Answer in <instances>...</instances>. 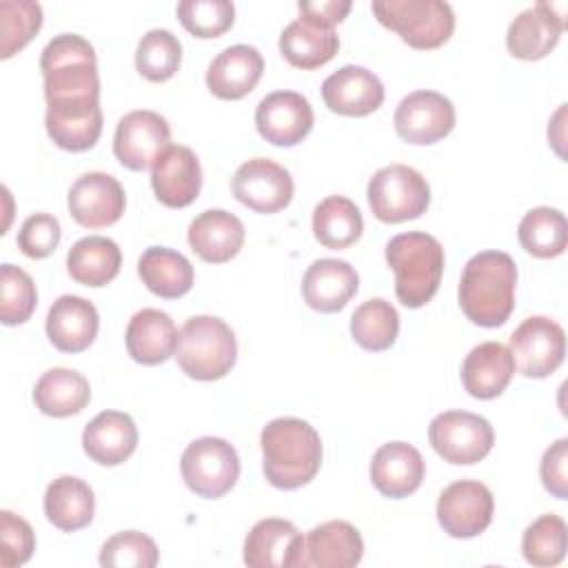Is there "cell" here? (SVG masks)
<instances>
[{
	"instance_id": "cell-1",
	"label": "cell",
	"mask_w": 568,
	"mask_h": 568,
	"mask_svg": "<svg viewBox=\"0 0 568 568\" xmlns=\"http://www.w3.org/2000/svg\"><path fill=\"white\" fill-rule=\"evenodd\" d=\"M49 138L64 151H87L102 133L95 49L78 33H60L40 55Z\"/></svg>"
},
{
	"instance_id": "cell-2",
	"label": "cell",
	"mask_w": 568,
	"mask_h": 568,
	"mask_svg": "<svg viewBox=\"0 0 568 568\" xmlns=\"http://www.w3.org/2000/svg\"><path fill=\"white\" fill-rule=\"evenodd\" d=\"M515 286L517 266L508 253H475L466 262L459 280V306L477 326H501L515 308Z\"/></svg>"
},
{
	"instance_id": "cell-3",
	"label": "cell",
	"mask_w": 568,
	"mask_h": 568,
	"mask_svg": "<svg viewBox=\"0 0 568 568\" xmlns=\"http://www.w3.org/2000/svg\"><path fill=\"white\" fill-rule=\"evenodd\" d=\"M262 468L271 486L295 490L308 484L322 464L317 430L297 417L271 419L260 435Z\"/></svg>"
},
{
	"instance_id": "cell-4",
	"label": "cell",
	"mask_w": 568,
	"mask_h": 568,
	"mask_svg": "<svg viewBox=\"0 0 568 568\" xmlns=\"http://www.w3.org/2000/svg\"><path fill=\"white\" fill-rule=\"evenodd\" d=\"M386 262L395 273V295L408 308L433 300L444 273V248L437 237L419 231L395 235L386 244Z\"/></svg>"
},
{
	"instance_id": "cell-5",
	"label": "cell",
	"mask_w": 568,
	"mask_h": 568,
	"mask_svg": "<svg viewBox=\"0 0 568 568\" xmlns=\"http://www.w3.org/2000/svg\"><path fill=\"white\" fill-rule=\"evenodd\" d=\"M173 357L189 377L213 382L233 368L237 359V342L224 320L195 315L180 328Z\"/></svg>"
},
{
	"instance_id": "cell-6",
	"label": "cell",
	"mask_w": 568,
	"mask_h": 568,
	"mask_svg": "<svg viewBox=\"0 0 568 568\" xmlns=\"http://www.w3.org/2000/svg\"><path fill=\"white\" fill-rule=\"evenodd\" d=\"M371 7L379 24L413 49H437L455 31L453 7L444 0H377Z\"/></svg>"
},
{
	"instance_id": "cell-7",
	"label": "cell",
	"mask_w": 568,
	"mask_h": 568,
	"mask_svg": "<svg viewBox=\"0 0 568 568\" xmlns=\"http://www.w3.org/2000/svg\"><path fill=\"white\" fill-rule=\"evenodd\" d=\"M366 197L373 215L379 222L397 224L426 213L430 186L417 169L406 164H388L373 173Z\"/></svg>"
},
{
	"instance_id": "cell-8",
	"label": "cell",
	"mask_w": 568,
	"mask_h": 568,
	"mask_svg": "<svg viewBox=\"0 0 568 568\" xmlns=\"http://www.w3.org/2000/svg\"><path fill=\"white\" fill-rule=\"evenodd\" d=\"M180 470L189 490L197 497L217 499L235 486L240 477V457L222 437H197L184 448Z\"/></svg>"
},
{
	"instance_id": "cell-9",
	"label": "cell",
	"mask_w": 568,
	"mask_h": 568,
	"mask_svg": "<svg viewBox=\"0 0 568 568\" xmlns=\"http://www.w3.org/2000/svg\"><path fill=\"white\" fill-rule=\"evenodd\" d=\"M428 442L444 462L470 466L484 459L495 442L493 426L486 417L468 410H444L428 426Z\"/></svg>"
},
{
	"instance_id": "cell-10",
	"label": "cell",
	"mask_w": 568,
	"mask_h": 568,
	"mask_svg": "<svg viewBox=\"0 0 568 568\" xmlns=\"http://www.w3.org/2000/svg\"><path fill=\"white\" fill-rule=\"evenodd\" d=\"M508 351L524 377H548L564 362L566 333L555 320L530 315L513 331Z\"/></svg>"
},
{
	"instance_id": "cell-11",
	"label": "cell",
	"mask_w": 568,
	"mask_h": 568,
	"mask_svg": "<svg viewBox=\"0 0 568 568\" xmlns=\"http://www.w3.org/2000/svg\"><path fill=\"white\" fill-rule=\"evenodd\" d=\"M493 493L475 479L448 484L437 499V521L455 539H470L484 532L493 521Z\"/></svg>"
},
{
	"instance_id": "cell-12",
	"label": "cell",
	"mask_w": 568,
	"mask_h": 568,
	"mask_svg": "<svg viewBox=\"0 0 568 568\" xmlns=\"http://www.w3.org/2000/svg\"><path fill=\"white\" fill-rule=\"evenodd\" d=\"M171 126L155 111L138 109L120 118L113 135L118 162L131 171H144L171 146Z\"/></svg>"
},
{
	"instance_id": "cell-13",
	"label": "cell",
	"mask_w": 568,
	"mask_h": 568,
	"mask_svg": "<svg viewBox=\"0 0 568 568\" xmlns=\"http://www.w3.org/2000/svg\"><path fill=\"white\" fill-rule=\"evenodd\" d=\"M393 124L408 144H435L453 131L455 106L437 91H413L397 104Z\"/></svg>"
},
{
	"instance_id": "cell-14",
	"label": "cell",
	"mask_w": 568,
	"mask_h": 568,
	"mask_svg": "<svg viewBox=\"0 0 568 568\" xmlns=\"http://www.w3.org/2000/svg\"><path fill=\"white\" fill-rule=\"evenodd\" d=\"M231 189L244 206L257 213H277L293 200L291 173L268 158H253L240 164Z\"/></svg>"
},
{
	"instance_id": "cell-15",
	"label": "cell",
	"mask_w": 568,
	"mask_h": 568,
	"mask_svg": "<svg viewBox=\"0 0 568 568\" xmlns=\"http://www.w3.org/2000/svg\"><path fill=\"white\" fill-rule=\"evenodd\" d=\"M71 217L87 229H102L115 224L124 213L122 184L102 171H89L80 175L67 195Z\"/></svg>"
},
{
	"instance_id": "cell-16",
	"label": "cell",
	"mask_w": 568,
	"mask_h": 568,
	"mask_svg": "<svg viewBox=\"0 0 568 568\" xmlns=\"http://www.w3.org/2000/svg\"><path fill=\"white\" fill-rule=\"evenodd\" d=\"M257 133L275 146H295L313 129V106L297 91H273L255 109Z\"/></svg>"
},
{
	"instance_id": "cell-17",
	"label": "cell",
	"mask_w": 568,
	"mask_h": 568,
	"mask_svg": "<svg viewBox=\"0 0 568 568\" xmlns=\"http://www.w3.org/2000/svg\"><path fill=\"white\" fill-rule=\"evenodd\" d=\"M564 16V4L552 2H535L524 9L506 31V47L510 55L519 60L546 58L557 47L566 29Z\"/></svg>"
},
{
	"instance_id": "cell-18",
	"label": "cell",
	"mask_w": 568,
	"mask_h": 568,
	"mask_svg": "<svg viewBox=\"0 0 568 568\" xmlns=\"http://www.w3.org/2000/svg\"><path fill=\"white\" fill-rule=\"evenodd\" d=\"M302 532L280 517L260 519L244 539V564L251 568H300Z\"/></svg>"
},
{
	"instance_id": "cell-19",
	"label": "cell",
	"mask_w": 568,
	"mask_h": 568,
	"mask_svg": "<svg viewBox=\"0 0 568 568\" xmlns=\"http://www.w3.org/2000/svg\"><path fill=\"white\" fill-rule=\"evenodd\" d=\"M151 186L164 206H189L202 189L197 155L184 144H171L151 166Z\"/></svg>"
},
{
	"instance_id": "cell-20",
	"label": "cell",
	"mask_w": 568,
	"mask_h": 568,
	"mask_svg": "<svg viewBox=\"0 0 568 568\" xmlns=\"http://www.w3.org/2000/svg\"><path fill=\"white\" fill-rule=\"evenodd\" d=\"M322 98L333 113L362 118L382 106L384 84L366 67L346 64L322 82Z\"/></svg>"
},
{
	"instance_id": "cell-21",
	"label": "cell",
	"mask_w": 568,
	"mask_h": 568,
	"mask_svg": "<svg viewBox=\"0 0 568 568\" xmlns=\"http://www.w3.org/2000/svg\"><path fill=\"white\" fill-rule=\"evenodd\" d=\"M426 464L422 453L408 442H388L379 446L371 462L373 486L390 499L413 495L424 481Z\"/></svg>"
},
{
	"instance_id": "cell-22",
	"label": "cell",
	"mask_w": 568,
	"mask_h": 568,
	"mask_svg": "<svg viewBox=\"0 0 568 568\" xmlns=\"http://www.w3.org/2000/svg\"><path fill=\"white\" fill-rule=\"evenodd\" d=\"M264 73V58L251 44L222 49L206 69V87L220 100H240L248 95Z\"/></svg>"
},
{
	"instance_id": "cell-23",
	"label": "cell",
	"mask_w": 568,
	"mask_h": 568,
	"mask_svg": "<svg viewBox=\"0 0 568 568\" xmlns=\"http://www.w3.org/2000/svg\"><path fill=\"white\" fill-rule=\"evenodd\" d=\"M362 555L364 539L359 530L344 519H333L308 530L304 537L300 568H353L362 561Z\"/></svg>"
},
{
	"instance_id": "cell-24",
	"label": "cell",
	"mask_w": 568,
	"mask_h": 568,
	"mask_svg": "<svg viewBox=\"0 0 568 568\" xmlns=\"http://www.w3.org/2000/svg\"><path fill=\"white\" fill-rule=\"evenodd\" d=\"M95 306L80 295H60L47 313V337L62 353H82L98 335Z\"/></svg>"
},
{
	"instance_id": "cell-25",
	"label": "cell",
	"mask_w": 568,
	"mask_h": 568,
	"mask_svg": "<svg viewBox=\"0 0 568 568\" xmlns=\"http://www.w3.org/2000/svg\"><path fill=\"white\" fill-rule=\"evenodd\" d=\"M357 286L359 275L348 262L322 257L306 268L302 280V295L313 311L335 313L351 302V297L357 293Z\"/></svg>"
},
{
	"instance_id": "cell-26",
	"label": "cell",
	"mask_w": 568,
	"mask_h": 568,
	"mask_svg": "<svg viewBox=\"0 0 568 568\" xmlns=\"http://www.w3.org/2000/svg\"><path fill=\"white\" fill-rule=\"evenodd\" d=\"M193 253L211 264L235 257L244 244V224L224 209H206L195 215L186 231Z\"/></svg>"
},
{
	"instance_id": "cell-27",
	"label": "cell",
	"mask_w": 568,
	"mask_h": 568,
	"mask_svg": "<svg viewBox=\"0 0 568 568\" xmlns=\"http://www.w3.org/2000/svg\"><path fill=\"white\" fill-rule=\"evenodd\" d=\"M135 446V422L122 410H102L82 430V448L89 459L100 466H118L126 462Z\"/></svg>"
},
{
	"instance_id": "cell-28",
	"label": "cell",
	"mask_w": 568,
	"mask_h": 568,
	"mask_svg": "<svg viewBox=\"0 0 568 568\" xmlns=\"http://www.w3.org/2000/svg\"><path fill=\"white\" fill-rule=\"evenodd\" d=\"M124 342L129 355L138 364L155 366L175 353L178 328L169 313L160 308H142L129 320Z\"/></svg>"
},
{
	"instance_id": "cell-29",
	"label": "cell",
	"mask_w": 568,
	"mask_h": 568,
	"mask_svg": "<svg viewBox=\"0 0 568 568\" xmlns=\"http://www.w3.org/2000/svg\"><path fill=\"white\" fill-rule=\"evenodd\" d=\"M515 373L508 346L499 342L477 344L462 364V384L477 399H493L506 390Z\"/></svg>"
},
{
	"instance_id": "cell-30",
	"label": "cell",
	"mask_w": 568,
	"mask_h": 568,
	"mask_svg": "<svg viewBox=\"0 0 568 568\" xmlns=\"http://www.w3.org/2000/svg\"><path fill=\"white\" fill-rule=\"evenodd\" d=\"M42 506L47 519L55 528L73 532L91 524L95 513V495L84 479L73 475H60L47 486Z\"/></svg>"
},
{
	"instance_id": "cell-31",
	"label": "cell",
	"mask_w": 568,
	"mask_h": 568,
	"mask_svg": "<svg viewBox=\"0 0 568 568\" xmlns=\"http://www.w3.org/2000/svg\"><path fill=\"white\" fill-rule=\"evenodd\" d=\"M339 49L335 29L317 24L308 18H297L284 27L280 36L282 55L297 69H317L333 60Z\"/></svg>"
},
{
	"instance_id": "cell-32",
	"label": "cell",
	"mask_w": 568,
	"mask_h": 568,
	"mask_svg": "<svg viewBox=\"0 0 568 568\" xmlns=\"http://www.w3.org/2000/svg\"><path fill=\"white\" fill-rule=\"evenodd\" d=\"M91 399L89 379L64 366L49 368L33 386V402L40 413L49 417H71L78 415Z\"/></svg>"
},
{
	"instance_id": "cell-33",
	"label": "cell",
	"mask_w": 568,
	"mask_h": 568,
	"mask_svg": "<svg viewBox=\"0 0 568 568\" xmlns=\"http://www.w3.org/2000/svg\"><path fill=\"white\" fill-rule=\"evenodd\" d=\"M138 273L144 286L164 300L186 295L195 280L193 264L166 246H149L138 260Z\"/></svg>"
},
{
	"instance_id": "cell-34",
	"label": "cell",
	"mask_w": 568,
	"mask_h": 568,
	"mask_svg": "<svg viewBox=\"0 0 568 568\" xmlns=\"http://www.w3.org/2000/svg\"><path fill=\"white\" fill-rule=\"evenodd\" d=\"M122 266L120 246L104 235H89L78 240L67 253L69 275L84 286H106Z\"/></svg>"
},
{
	"instance_id": "cell-35",
	"label": "cell",
	"mask_w": 568,
	"mask_h": 568,
	"mask_svg": "<svg viewBox=\"0 0 568 568\" xmlns=\"http://www.w3.org/2000/svg\"><path fill=\"white\" fill-rule=\"evenodd\" d=\"M364 220L353 200L344 195L324 197L313 211V233L326 248H348L362 237Z\"/></svg>"
},
{
	"instance_id": "cell-36",
	"label": "cell",
	"mask_w": 568,
	"mask_h": 568,
	"mask_svg": "<svg viewBox=\"0 0 568 568\" xmlns=\"http://www.w3.org/2000/svg\"><path fill=\"white\" fill-rule=\"evenodd\" d=\"M517 237L524 251L532 257H557L566 251L568 224L559 209L535 206L521 217Z\"/></svg>"
},
{
	"instance_id": "cell-37",
	"label": "cell",
	"mask_w": 568,
	"mask_h": 568,
	"mask_svg": "<svg viewBox=\"0 0 568 568\" xmlns=\"http://www.w3.org/2000/svg\"><path fill=\"white\" fill-rule=\"evenodd\" d=\"M399 333V315L395 306L382 297H371L351 315V335L364 351H386Z\"/></svg>"
},
{
	"instance_id": "cell-38",
	"label": "cell",
	"mask_w": 568,
	"mask_h": 568,
	"mask_svg": "<svg viewBox=\"0 0 568 568\" xmlns=\"http://www.w3.org/2000/svg\"><path fill=\"white\" fill-rule=\"evenodd\" d=\"M182 62V44L169 29L146 31L135 49V69L151 82H164L175 75Z\"/></svg>"
},
{
	"instance_id": "cell-39",
	"label": "cell",
	"mask_w": 568,
	"mask_h": 568,
	"mask_svg": "<svg viewBox=\"0 0 568 568\" xmlns=\"http://www.w3.org/2000/svg\"><path fill=\"white\" fill-rule=\"evenodd\" d=\"M566 521L559 515L546 513L537 517L521 537V552L530 566H557L566 557Z\"/></svg>"
},
{
	"instance_id": "cell-40",
	"label": "cell",
	"mask_w": 568,
	"mask_h": 568,
	"mask_svg": "<svg viewBox=\"0 0 568 568\" xmlns=\"http://www.w3.org/2000/svg\"><path fill=\"white\" fill-rule=\"evenodd\" d=\"M42 27V7L33 0H2L0 2V58L7 60L18 53Z\"/></svg>"
},
{
	"instance_id": "cell-41",
	"label": "cell",
	"mask_w": 568,
	"mask_h": 568,
	"mask_svg": "<svg viewBox=\"0 0 568 568\" xmlns=\"http://www.w3.org/2000/svg\"><path fill=\"white\" fill-rule=\"evenodd\" d=\"M0 320L4 326L22 324L31 317L38 293L31 275L13 264L0 266Z\"/></svg>"
},
{
	"instance_id": "cell-42",
	"label": "cell",
	"mask_w": 568,
	"mask_h": 568,
	"mask_svg": "<svg viewBox=\"0 0 568 568\" xmlns=\"http://www.w3.org/2000/svg\"><path fill=\"white\" fill-rule=\"evenodd\" d=\"M182 27L195 38H220L235 20V7L229 0H182L178 2Z\"/></svg>"
},
{
	"instance_id": "cell-43",
	"label": "cell",
	"mask_w": 568,
	"mask_h": 568,
	"mask_svg": "<svg viewBox=\"0 0 568 568\" xmlns=\"http://www.w3.org/2000/svg\"><path fill=\"white\" fill-rule=\"evenodd\" d=\"M160 559L155 541L140 530H122L100 548V564L111 568H153Z\"/></svg>"
},
{
	"instance_id": "cell-44",
	"label": "cell",
	"mask_w": 568,
	"mask_h": 568,
	"mask_svg": "<svg viewBox=\"0 0 568 568\" xmlns=\"http://www.w3.org/2000/svg\"><path fill=\"white\" fill-rule=\"evenodd\" d=\"M36 550L33 528L16 513H0V566L13 568L31 559Z\"/></svg>"
},
{
	"instance_id": "cell-45",
	"label": "cell",
	"mask_w": 568,
	"mask_h": 568,
	"mask_svg": "<svg viewBox=\"0 0 568 568\" xmlns=\"http://www.w3.org/2000/svg\"><path fill=\"white\" fill-rule=\"evenodd\" d=\"M62 229L60 222L49 213L29 215L18 231V248L33 260L49 257L60 244Z\"/></svg>"
},
{
	"instance_id": "cell-46",
	"label": "cell",
	"mask_w": 568,
	"mask_h": 568,
	"mask_svg": "<svg viewBox=\"0 0 568 568\" xmlns=\"http://www.w3.org/2000/svg\"><path fill=\"white\" fill-rule=\"evenodd\" d=\"M566 468H568V439L561 437L546 448L541 464H539L541 484L557 499L568 497V470Z\"/></svg>"
},
{
	"instance_id": "cell-47",
	"label": "cell",
	"mask_w": 568,
	"mask_h": 568,
	"mask_svg": "<svg viewBox=\"0 0 568 568\" xmlns=\"http://www.w3.org/2000/svg\"><path fill=\"white\" fill-rule=\"evenodd\" d=\"M297 9L302 18H308L317 24L333 29L351 11V0H300Z\"/></svg>"
}]
</instances>
